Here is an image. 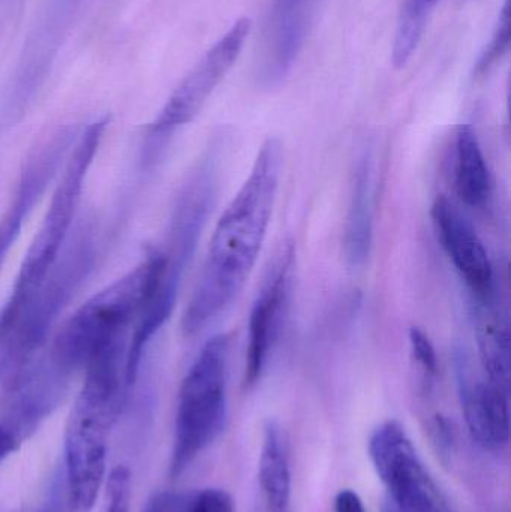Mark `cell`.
<instances>
[{
  "instance_id": "d4e9b609",
  "label": "cell",
  "mask_w": 511,
  "mask_h": 512,
  "mask_svg": "<svg viewBox=\"0 0 511 512\" xmlns=\"http://www.w3.org/2000/svg\"><path fill=\"white\" fill-rule=\"evenodd\" d=\"M384 512H399V511L396 510L395 505H392V507H387L386 510H384Z\"/></svg>"
},
{
  "instance_id": "8992f818",
  "label": "cell",
  "mask_w": 511,
  "mask_h": 512,
  "mask_svg": "<svg viewBox=\"0 0 511 512\" xmlns=\"http://www.w3.org/2000/svg\"><path fill=\"white\" fill-rule=\"evenodd\" d=\"M230 337L218 334L204 343L180 385L174 421L170 474L182 475L221 435L227 420Z\"/></svg>"
},
{
  "instance_id": "9c48e42d",
  "label": "cell",
  "mask_w": 511,
  "mask_h": 512,
  "mask_svg": "<svg viewBox=\"0 0 511 512\" xmlns=\"http://www.w3.org/2000/svg\"><path fill=\"white\" fill-rule=\"evenodd\" d=\"M369 457L399 512H453L398 421H386L372 433Z\"/></svg>"
},
{
  "instance_id": "ffe728a7",
  "label": "cell",
  "mask_w": 511,
  "mask_h": 512,
  "mask_svg": "<svg viewBox=\"0 0 511 512\" xmlns=\"http://www.w3.org/2000/svg\"><path fill=\"white\" fill-rule=\"evenodd\" d=\"M510 44V18H509V3L504 5L503 12H501L500 23H498L497 30H495L494 38L491 44L486 48L485 53L480 57L479 63L476 66L477 75H485L494 68L495 63L501 60Z\"/></svg>"
},
{
  "instance_id": "d6986e66",
  "label": "cell",
  "mask_w": 511,
  "mask_h": 512,
  "mask_svg": "<svg viewBox=\"0 0 511 512\" xmlns=\"http://www.w3.org/2000/svg\"><path fill=\"white\" fill-rule=\"evenodd\" d=\"M431 6L429 0H402L398 29L393 42L392 60L396 68L407 65L419 47Z\"/></svg>"
},
{
  "instance_id": "3957f363",
  "label": "cell",
  "mask_w": 511,
  "mask_h": 512,
  "mask_svg": "<svg viewBox=\"0 0 511 512\" xmlns=\"http://www.w3.org/2000/svg\"><path fill=\"white\" fill-rule=\"evenodd\" d=\"M158 249L81 304L59 327L27 369L65 393L99 351L131 334L159 268Z\"/></svg>"
},
{
  "instance_id": "52a82bcc",
  "label": "cell",
  "mask_w": 511,
  "mask_h": 512,
  "mask_svg": "<svg viewBox=\"0 0 511 512\" xmlns=\"http://www.w3.org/2000/svg\"><path fill=\"white\" fill-rule=\"evenodd\" d=\"M216 161L215 152L210 150L195 165L174 201L164 246L158 248L162 264L150 294V304L164 315L173 313L183 274L212 210L218 170Z\"/></svg>"
},
{
  "instance_id": "ac0fdd59",
  "label": "cell",
  "mask_w": 511,
  "mask_h": 512,
  "mask_svg": "<svg viewBox=\"0 0 511 512\" xmlns=\"http://www.w3.org/2000/svg\"><path fill=\"white\" fill-rule=\"evenodd\" d=\"M143 512H234V501L222 489L159 492L147 501Z\"/></svg>"
},
{
  "instance_id": "5bb4252c",
  "label": "cell",
  "mask_w": 511,
  "mask_h": 512,
  "mask_svg": "<svg viewBox=\"0 0 511 512\" xmlns=\"http://www.w3.org/2000/svg\"><path fill=\"white\" fill-rule=\"evenodd\" d=\"M374 237V158L365 152L357 161L345 228V255L351 267L368 261Z\"/></svg>"
},
{
  "instance_id": "4fadbf2b",
  "label": "cell",
  "mask_w": 511,
  "mask_h": 512,
  "mask_svg": "<svg viewBox=\"0 0 511 512\" xmlns=\"http://www.w3.org/2000/svg\"><path fill=\"white\" fill-rule=\"evenodd\" d=\"M431 216L441 248L455 265L474 300L488 301L494 298V265L485 243L470 221L443 195L432 204Z\"/></svg>"
},
{
  "instance_id": "30bf717a",
  "label": "cell",
  "mask_w": 511,
  "mask_h": 512,
  "mask_svg": "<svg viewBox=\"0 0 511 512\" xmlns=\"http://www.w3.org/2000/svg\"><path fill=\"white\" fill-rule=\"evenodd\" d=\"M83 126L54 129L30 150L18 176L14 194L0 218V271L21 236L24 224L62 170Z\"/></svg>"
},
{
  "instance_id": "cb8c5ba5",
  "label": "cell",
  "mask_w": 511,
  "mask_h": 512,
  "mask_svg": "<svg viewBox=\"0 0 511 512\" xmlns=\"http://www.w3.org/2000/svg\"><path fill=\"white\" fill-rule=\"evenodd\" d=\"M17 448V439H15L14 433L6 427L0 426V463L14 453Z\"/></svg>"
},
{
  "instance_id": "44dd1931",
  "label": "cell",
  "mask_w": 511,
  "mask_h": 512,
  "mask_svg": "<svg viewBox=\"0 0 511 512\" xmlns=\"http://www.w3.org/2000/svg\"><path fill=\"white\" fill-rule=\"evenodd\" d=\"M131 472L125 466L113 469L107 481L105 507L101 512H129L131 504Z\"/></svg>"
},
{
  "instance_id": "8fae6325",
  "label": "cell",
  "mask_w": 511,
  "mask_h": 512,
  "mask_svg": "<svg viewBox=\"0 0 511 512\" xmlns=\"http://www.w3.org/2000/svg\"><path fill=\"white\" fill-rule=\"evenodd\" d=\"M296 252L288 243L270 267L249 316L246 346L245 384L254 387L278 345L293 291Z\"/></svg>"
},
{
  "instance_id": "484cf974",
  "label": "cell",
  "mask_w": 511,
  "mask_h": 512,
  "mask_svg": "<svg viewBox=\"0 0 511 512\" xmlns=\"http://www.w3.org/2000/svg\"><path fill=\"white\" fill-rule=\"evenodd\" d=\"M429 2H431L432 5H434V3L437 2V0H429Z\"/></svg>"
},
{
  "instance_id": "7c38bea8",
  "label": "cell",
  "mask_w": 511,
  "mask_h": 512,
  "mask_svg": "<svg viewBox=\"0 0 511 512\" xmlns=\"http://www.w3.org/2000/svg\"><path fill=\"white\" fill-rule=\"evenodd\" d=\"M462 414L471 438L486 451H501L510 439V390L474 373L465 349L455 351Z\"/></svg>"
},
{
  "instance_id": "9a60e30c",
  "label": "cell",
  "mask_w": 511,
  "mask_h": 512,
  "mask_svg": "<svg viewBox=\"0 0 511 512\" xmlns=\"http://www.w3.org/2000/svg\"><path fill=\"white\" fill-rule=\"evenodd\" d=\"M453 158V182L459 200L473 209L485 206L492 194L491 171L471 126L462 125L456 132Z\"/></svg>"
},
{
  "instance_id": "6da1fadb",
  "label": "cell",
  "mask_w": 511,
  "mask_h": 512,
  "mask_svg": "<svg viewBox=\"0 0 511 512\" xmlns=\"http://www.w3.org/2000/svg\"><path fill=\"white\" fill-rule=\"evenodd\" d=\"M284 149L270 137L213 231L203 270L182 316L185 337L200 334L239 295L266 240L281 182Z\"/></svg>"
},
{
  "instance_id": "ba28073f",
  "label": "cell",
  "mask_w": 511,
  "mask_h": 512,
  "mask_svg": "<svg viewBox=\"0 0 511 512\" xmlns=\"http://www.w3.org/2000/svg\"><path fill=\"white\" fill-rule=\"evenodd\" d=\"M249 30V18L237 20L171 93L158 116L146 128L144 164L155 162L156 156L167 146L170 138L200 114L216 87L239 59Z\"/></svg>"
},
{
  "instance_id": "5b68a950",
  "label": "cell",
  "mask_w": 511,
  "mask_h": 512,
  "mask_svg": "<svg viewBox=\"0 0 511 512\" xmlns=\"http://www.w3.org/2000/svg\"><path fill=\"white\" fill-rule=\"evenodd\" d=\"M108 123L110 119L102 117L83 126L63 162L41 227L24 255L11 294L5 306L0 309V340L56 264L74 228L84 183L104 140Z\"/></svg>"
},
{
  "instance_id": "7a4b0ae2",
  "label": "cell",
  "mask_w": 511,
  "mask_h": 512,
  "mask_svg": "<svg viewBox=\"0 0 511 512\" xmlns=\"http://www.w3.org/2000/svg\"><path fill=\"white\" fill-rule=\"evenodd\" d=\"M129 337L105 346L83 370V385L65 432L66 481L71 512H90L107 472L108 436L132 387L126 379Z\"/></svg>"
},
{
  "instance_id": "277c9868",
  "label": "cell",
  "mask_w": 511,
  "mask_h": 512,
  "mask_svg": "<svg viewBox=\"0 0 511 512\" xmlns=\"http://www.w3.org/2000/svg\"><path fill=\"white\" fill-rule=\"evenodd\" d=\"M98 262V230L90 218L77 219L38 291L0 340V387L9 394L24 370L47 345L63 310L92 276Z\"/></svg>"
},
{
  "instance_id": "7402d4cb",
  "label": "cell",
  "mask_w": 511,
  "mask_h": 512,
  "mask_svg": "<svg viewBox=\"0 0 511 512\" xmlns=\"http://www.w3.org/2000/svg\"><path fill=\"white\" fill-rule=\"evenodd\" d=\"M410 348L419 369L425 378H435L438 373L437 351L425 331L419 327H411Z\"/></svg>"
},
{
  "instance_id": "603a6c76",
  "label": "cell",
  "mask_w": 511,
  "mask_h": 512,
  "mask_svg": "<svg viewBox=\"0 0 511 512\" xmlns=\"http://www.w3.org/2000/svg\"><path fill=\"white\" fill-rule=\"evenodd\" d=\"M335 512H366L362 499L353 490H342L335 498Z\"/></svg>"
},
{
  "instance_id": "2e32d148",
  "label": "cell",
  "mask_w": 511,
  "mask_h": 512,
  "mask_svg": "<svg viewBox=\"0 0 511 512\" xmlns=\"http://www.w3.org/2000/svg\"><path fill=\"white\" fill-rule=\"evenodd\" d=\"M258 480L270 511L287 512L291 499L290 450L284 429L276 421L264 427Z\"/></svg>"
},
{
  "instance_id": "e0dca14e",
  "label": "cell",
  "mask_w": 511,
  "mask_h": 512,
  "mask_svg": "<svg viewBox=\"0 0 511 512\" xmlns=\"http://www.w3.org/2000/svg\"><path fill=\"white\" fill-rule=\"evenodd\" d=\"M480 361L489 381L510 390V330L507 316L495 306V297L476 301Z\"/></svg>"
}]
</instances>
